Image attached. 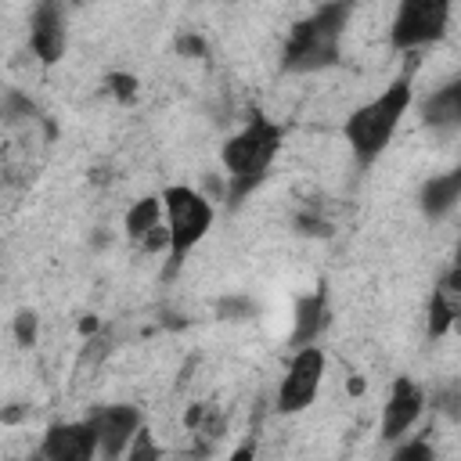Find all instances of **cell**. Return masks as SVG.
Here are the masks:
<instances>
[{
  "mask_svg": "<svg viewBox=\"0 0 461 461\" xmlns=\"http://www.w3.org/2000/svg\"><path fill=\"white\" fill-rule=\"evenodd\" d=\"M252 313H256V303L245 299V295H234V299H223V303H220V317H223V321H245V317H252Z\"/></svg>",
  "mask_w": 461,
  "mask_h": 461,
  "instance_id": "cell-19",
  "label": "cell"
},
{
  "mask_svg": "<svg viewBox=\"0 0 461 461\" xmlns=\"http://www.w3.org/2000/svg\"><path fill=\"white\" fill-rule=\"evenodd\" d=\"M285 144V126L252 112L223 144H220V169H223V194L230 205L249 198L277 162Z\"/></svg>",
  "mask_w": 461,
  "mask_h": 461,
  "instance_id": "cell-1",
  "label": "cell"
},
{
  "mask_svg": "<svg viewBox=\"0 0 461 461\" xmlns=\"http://www.w3.org/2000/svg\"><path fill=\"white\" fill-rule=\"evenodd\" d=\"M331 324V306H328V292L313 288L306 295L295 299V317H292V346H321L324 331Z\"/></svg>",
  "mask_w": 461,
  "mask_h": 461,
  "instance_id": "cell-12",
  "label": "cell"
},
{
  "mask_svg": "<svg viewBox=\"0 0 461 461\" xmlns=\"http://www.w3.org/2000/svg\"><path fill=\"white\" fill-rule=\"evenodd\" d=\"M389 461H439V457H436V447L429 436H407V439L393 443Z\"/></svg>",
  "mask_w": 461,
  "mask_h": 461,
  "instance_id": "cell-16",
  "label": "cell"
},
{
  "mask_svg": "<svg viewBox=\"0 0 461 461\" xmlns=\"http://www.w3.org/2000/svg\"><path fill=\"white\" fill-rule=\"evenodd\" d=\"M349 4H321L306 18H299L281 47V68L295 76L324 72L342 61V36L349 25Z\"/></svg>",
  "mask_w": 461,
  "mask_h": 461,
  "instance_id": "cell-3",
  "label": "cell"
},
{
  "mask_svg": "<svg viewBox=\"0 0 461 461\" xmlns=\"http://www.w3.org/2000/svg\"><path fill=\"white\" fill-rule=\"evenodd\" d=\"M411 108H414V79L403 72L382 94H375L371 101L357 104L346 115L342 137H346V148L357 158V166H375L385 155L389 140L396 137V130Z\"/></svg>",
  "mask_w": 461,
  "mask_h": 461,
  "instance_id": "cell-2",
  "label": "cell"
},
{
  "mask_svg": "<svg viewBox=\"0 0 461 461\" xmlns=\"http://www.w3.org/2000/svg\"><path fill=\"white\" fill-rule=\"evenodd\" d=\"M227 461H256V443H252V439H245L241 447H234V450H230V457H227Z\"/></svg>",
  "mask_w": 461,
  "mask_h": 461,
  "instance_id": "cell-20",
  "label": "cell"
},
{
  "mask_svg": "<svg viewBox=\"0 0 461 461\" xmlns=\"http://www.w3.org/2000/svg\"><path fill=\"white\" fill-rule=\"evenodd\" d=\"M324 371H328V357H324V346H299L277 382V393H274V407L277 414H299L306 411L321 385H324Z\"/></svg>",
  "mask_w": 461,
  "mask_h": 461,
  "instance_id": "cell-6",
  "label": "cell"
},
{
  "mask_svg": "<svg viewBox=\"0 0 461 461\" xmlns=\"http://www.w3.org/2000/svg\"><path fill=\"white\" fill-rule=\"evenodd\" d=\"M418 115H421V122H425L432 133H439V137L457 133V130H461V83L450 79V83L436 86L432 94H425V97L418 101Z\"/></svg>",
  "mask_w": 461,
  "mask_h": 461,
  "instance_id": "cell-11",
  "label": "cell"
},
{
  "mask_svg": "<svg viewBox=\"0 0 461 461\" xmlns=\"http://www.w3.org/2000/svg\"><path fill=\"white\" fill-rule=\"evenodd\" d=\"M457 313H461V274L457 267H450L439 285L432 288V303H429V335L439 339L447 335L454 324H457Z\"/></svg>",
  "mask_w": 461,
  "mask_h": 461,
  "instance_id": "cell-15",
  "label": "cell"
},
{
  "mask_svg": "<svg viewBox=\"0 0 461 461\" xmlns=\"http://www.w3.org/2000/svg\"><path fill=\"white\" fill-rule=\"evenodd\" d=\"M162 443L155 439V432L148 429V425H140V432L130 439V447H126V454H122V461H162Z\"/></svg>",
  "mask_w": 461,
  "mask_h": 461,
  "instance_id": "cell-17",
  "label": "cell"
},
{
  "mask_svg": "<svg viewBox=\"0 0 461 461\" xmlns=\"http://www.w3.org/2000/svg\"><path fill=\"white\" fill-rule=\"evenodd\" d=\"M122 227H126V238L137 241V245H144V249H169L166 245V230H162V202L155 194L137 198L126 209Z\"/></svg>",
  "mask_w": 461,
  "mask_h": 461,
  "instance_id": "cell-14",
  "label": "cell"
},
{
  "mask_svg": "<svg viewBox=\"0 0 461 461\" xmlns=\"http://www.w3.org/2000/svg\"><path fill=\"white\" fill-rule=\"evenodd\" d=\"M162 230H166V252L173 263H180L209 230L216 220V205L205 191L187 187V184H169L162 194Z\"/></svg>",
  "mask_w": 461,
  "mask_h": 461,
  "instance_id": "cell-4",
  "label": "cell"
},
{
  "mask_svg": "<svg viewBox=\"0 0 461 461\" xmlns=\"http://www.w3.org/2000/svg\"><path fill=\"white\" fill-rule=\"evenodd\" d=\"M454 7L447 0H403L389 22V47L400 54L421 50L447 36Z\"/></svg>",
  "mask_w": 461,
  "mask_h": 461,
  "instance_id": "cell-5",
  "label": "cell"
},
{
  "mask_svg": "<svg viewBox=\"0 0 461 461\" xmlns=\"http://www.w3.org/2000/svg\"><path fill=\"white\" fill-rule=\"evenodd\" d=\"M90 425L97 432V457L115 461L126 454L130 439L140 432L144 425V411L137 403H108L101 411L90 414Z\"/></svg>",
  "mask_w": 461,
  "mask_h": 461,
  "instance_id": "cell-8",
  "label": "cell"
},
{
  "mask_svg": "<svg viewBox=\"0 0 461 461\" xmlns=\"http://www.w3.org/2000/svg\"><path fill=\"white\" fill-rule=\"evenodd\" d=\"M425 403H429V400H425V389H421L414 378L400 375V378L389 385V396H385V407H382V439H385V443L407 439L411 429L421 421Z\"/></svg>",
  "mask_w": 461,
  "mask_h": 461,
  "instance_id": "cell-7",
  "label": "cell"
},
{
  "mask_svg": "<svg viewBox=\"0 0 461 461\" xmlns=\"http://www.w3.org/2000/svg\"><path fill=\"white\" fill-rule=\"evenodd\" d=\"M457 202H461V169L436 173V176H429V180L421 184V191H418V209H421V216L432 220V223L447 220V216L457 209Z\"/></svg>",
  "mask_w": 461,
  "mask_h": 461,
  "instance_id": "cell-13",
  "label": "cell"
},
{
  "mask_svg": "<svg viewBox=\"0 0 461 461\" xmlns=\"http://www.w3.org/2000/svg\"><path fill=\"white\" fill-rule=\"evenodd\" d=\"M36 339H40V317H36V310H18L14 313V342L18 346H36Z\"/></svg>",
  "mask_w": 461,
  "mask_h": 461,
  "instance_id": "cell-18",
  "label": "cell"
},
{
  "mask_svg": "<svg viewBox=\"0 0 461 461\" xmlns=\"http://www.w3.org/2000/svg\"><path fill=\"white\" fill-rule=\"evenodd\" d=\"M112 90H119L122 97H133V79L130 76H112Z\"/></svg>",
  "mask_w": 461,
  "mask_h": 461,
  "instance_id": "cell-21",
  "label": "cell"
},
{
  "mask_svg": "<svg viewBox=\"0 0 461 461\" xmlns=\"http://www.w3.org/2000/svg\"><path fill=\"white\" fill-rule=\"evenodd\" d=\"M40 461H97V432L90 418L50 425L40 439Z\"/></svg>",
  "mask_w": 461,
  "mask_h": 461,
  "instance_id": "cell-9",
  "label": "cell"
},
{
  "mask_svg": "<svg viewBox=\"0 0 461 461\" xmlns=\"http://www.w3.org/2000/svg\"><path fill=\"white\" fill-rule=\"evenodd\" d=\"M29 47L43 65H54L65 58L68 47V22H65V7L58 4H36L32 7V22H29Z\"/></svg>",
  "mask_w": 461,
  "mask_h": 461,
  "instance_id": "cell-10",
  "label": "cell"
}]
</instances>
